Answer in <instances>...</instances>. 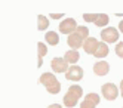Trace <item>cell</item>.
I'll list each match as a JSON object with an SVG mask.
<instances>
[{"mask_svg": "<svg viewBox=\"0 0 123 108\" xmlns=\"http://www.w3.org/2000/svg\"><path fill=\"white\" fill-rule=\"evenodd\" d=\"M85 99H87V101L93 102L95 105H98V104H99V96H98V93H87Z\"/></svg>", "mask_w": 123, "mask_h": 108, "instance_id": "18", "label": "cell"}, {"mask_svg": "<svg viewBox=\"0 0 123 108\" xmlns=\"http://www.w3.org/2000/svg\"><path fill=\"white\" fill-rule=\"evenodd\" d=\"M48 27H49L48 18L43 16V15H39V16H37V28H39L40 31H43V30H46Z\"/></svg>", "mask_w": 123, "mask_h": 108, "instance_id": "14", "label": "cell"}, {"mask_svg": "<svg viewBox=\"0 0 123 108\" xmlns=\"http://www.w3.org/2000/svg\"><path fill=\"white\" fill-rule=\"evenodd\" d=\"M48 108H62L61 105H58V104H52V105H49Z\"/></svg>", "mask_w": 123, "mask_h": 108, "instance_id": "22", "label": "cell"}, {"mask_svg": "<svg viewBox=\"0 0 123 108\" xmlns=\"http://www.w3.org/2000/svg\"><path fill=\"white\" fill-rule=\"evenodd\" d=\"M102 95L107 101H114L116 98L119 96V90H117V86L114 83H105L102 84Z\"/></svg>", "mask_w": 123, "mask_h": 108, "instance_id": "3", "label": "cell"}, {"mask_svg": "<svg viewBox=\"0 0 123 108\" xmlns=\"http://www.w3.org/2000/svg\"><path fill=\"white\" fill-rule=\"evenodd\" d=\"M37 53H39V67H40L42 65V58L48 53V48L45 46V43H42V42L37 43Z\"/></svg>", "mask_w": 123, "mask_h": 108, "instance_id": "15", "label": "cell"}, {"mask_svg": "<svg viewBox=\"0 0 123 108\" xmlns=\"http://www.w3.org/2000/svg\"><path fill=\"white\" fill-rule=\"evenodd\" d=\"M52 18H61V15L59 13H54V15H52Z\"/></svg>", "mask_w": 123, "mask_h": 108, "instance_id": "24", "label": "cell"}, {"mask_svg": "<svg viewBox=\"0 0 123 108\" xmlns=\"http://www.w3.org/2000/svg\"><path fill=\"white\" fill-rule=\"evenodd\" d=\"M120 90H122V93H123V80L120 82Z\"/></svg>", "mask_w": 123, "mask_h": 108, "instance_id": "25", "label": "cell"}, {"mask_svg": "<svg viewBox=\"0 0 123 108\" xmlns=\"http://www.w3.org/2000/svg\"><path fill=\"white\" fill-rule=\"evenodd\" d=\"M108 22V15H105V13H99L98 16H96V19H95V25L96 27H104V25H107Z\"/></svg>", "mask_w": 123, "mask_h": 108, "instance_id": "16", "label": "cell"}, {"mask_svg": "<svg viewBox=\"0 0 123 108\" xmlns=\"http://www.w3.org/2000/svg\"><path fill=\"white\" fill-rule=\"evenodd\" d=\"M65 77H67V80H71V82H79L83 77V70L79 65H71L65 73Z\"/></svg>", "mask_w": 123, "mask_h": 108, "instance_id": "6", "label": "cell"}, {"mask_svg": "<svg viewBox=\"0 0 123 108\" xmlns=\"http://www.w3.org/2000/svg\"><path fill=\"white\" fill-rule=\"evenodd\" d=\"M39 83H42L46 87V90L49 93H52V95H56L61 90V83L56 80V77L54 74H50V73H43L40 76V78H39Z\"/></svg>", "mask_w": 123, "mask_h": 108, "instance_id": "1", "label": "cell"}, {"mask_svg": "<svg viewBox=\"0 0 123 108\" xmlns=\"http://www.w3.org/2000/svg\"><path fill=\"white\" fill-rule=\"evenodd\" d=\"M108 71H110V65L105 61H99L93 65V73L96 76H105V74H108Z\"/></svg>", "mask_w": 123, "mask_h": 108, "instance_id": "10", "label": "cell"}, {"mask_svg": "<svg viewBox=\"0 0 123 108\" xmlns=\"http://www.w3.org/2000/svg\"><path fill=\"white\" fill-rule=\"evenodd\" d=\"M107 55H108V46L102 42V43L98 44V49H96V52L93 53V56L95 58H105Z\"/></svg>", "mask_w": 123, "mask_h": 108, "instance_id": "11", "label": "cell"}, {"mask_svg": "<svg viewBox=\"0 0 123 108\" xmlns=\"http://www.w3.org/2000/svg\"><path fill=\"white\" fill-rule=\"evenodd\" d=\"M76 33L80 36L83 40H86V39H87V34H89V30H87V27H86V25H79V27H77V30H76Z\"/></svg>", "mask_w": 123, "mask_h": 108, "instance_id": "17", "label": "cell"}, {"mask_svg": "<svg viewBox=\"0 0 123 108\" xmlns=\"http://www.w3.org/2000/svg\"><path fill=\"white\" fill-rule=\"evenodd\" d=\"M45 39H46V42L50 44V46H56V44L59 43V36H58L55 31L46 33V34H45Z\"/></svg>", "mask_w": 123, "mask_h": 108, "instance_id": "12", "label": "cell"}, {"mask_svg": "<svg viewBox=\"0 0 123 108\" xmlns=\"http://www.w3.org/2000/svg\"><path fill=\"white\" fill-rule=\"evenodd\" d=\"M101 39L104 40V43H114L119 40V31L113 27H108V28H104L101 31Z\"/></svg>", "mask_w": 123, "mask_h": 108, "instance_id": "4", "label": "cell"}, {"mask_svg": "<svg viewBox=\"0 0 123 108\" xmlns=\"http://www.w3.org/2000/svg\"><path fill=\"white\" fill-rule=\"evenodd\" d=\"M65 61L67 62H70V64H76V62L79 61V59H80V55H79V52L77 50H68L67 53H65Z\"/></svg>", "mask_w": 123, "mask_h": 108, "instance_id": "13", "label": "cell"}, {"mask_svg": "<svg viewBox=\"0 0 123 108\" xmlns=\"http://www.w3.org/2000/svg\"><path fill=\"white\" fill-rule=\"evenodd\" d=\"M80 108H96V105L87 99H83V102L80 104Z\"/></svg>", "mask_w": 123, "mask_h": 108, "instance_id": "20", "label": "cell"}, {"mask_svg": "<svg viewBox=\"0 0 123 108\" xmlns=\"http://www.w3.org/2000/svg\"><path fill=\"white\" fill-rule=\"evenodd\" d=\"M77 30V24H76V19H73V18H67V19H64L62 22L59 24V31L62 34H73L74 31Z\"/></svg>", "mask_w": 123, "mask_h": 108, "instance_id": "5", "label": "cell"}, {"mask_svg": "<svg viewBox=\"0 0 123 108\" xmlns=\"http://www.w3.org/2000/svg\"><path fill=\"white\" fill-rule=\"evenodd\" d=\"M67 43H68V46L71 48V50H77L79 48H83V43H85V40L79 36L76 31L73 33V34H70L68 36V39H67Z\"/></svg>", "mask_w": 123, "mask_h": 108, "instance_id": "8", "label": "cell"}, {"mask_svg": "<svg viewBox=\"0 0 123 108\" xmlns=\"http://www.w3.org/2000/svg\"><path fill=\"white\" fill-rule=\"evenodd\" d=\"M116 53H117L119 58H123V42L117 43V46H116Z\"/></svg>", "mask_w": 123, "mask_h": 108, "instance_id": "21", "label": "cell"}, {"mask_svg": "<svg viewBox=\"0 0 123 108\" xmlns=\"http://www.w3.org/2000/svg\"><path fill=\"white\" fill-rule=\"evenodd\" d=\"M83 95V89L79 86V84H73L68 87V92L64 95V105L68 108H73L74 105H77L79 99L82 98Z\"/></svg>", "mask_w": 123, "mask_h": 108, "instance_id": "2", "label": "cell"}, {"mask_svg": "<svg viewBox=\"0 0 123 108\" xmlns=\"http://www.w3.org/2000/svg\"><path fill=\"white\" fill-rule=\"evenodd\" d=\"M50 65L55 73H67L68 71V62L65 61V58H54Z\"/></svg>", "mask_w": 123, "mask_h": 108, "instance_id": "7", "label": "cell"}, {"mask_svg": "<svg viewBox=\"0 0 123 108\" xmlns=\"http://www.w3.org/2000/svg\"><path fill=\"white\" fill-rule=\"evenodd\" d=\"M119 30L123 33V19H122V22H119Z\"/></svg>", "mask_w": 123, "mask_h": 108, "instance_id": "23", "label": "cell"}, {"mask_svg": "<svg viewBox=\"0 0 123 108\" xmlns=\"http://www.w3.org/2000/svg\"><path fill=\"white\" fill-rule=\"evenodd\" d=\"M122 98H123V93H122Z\"/></svg>", "mask_w": 123, "mask_h": 108, "instance_id": "26", "label": "cell"}, {"mask_svg": "<svg viewBox=\"0 0 123 108\" xmlns=\"http://www.w3.org/2000/svg\"><path fill=\"white\" fill-rule=\"evenodd\" d=\"M98 40H96L95 37H87L83 43V49L86 53H91V55H93V53L96 52V49H98Z\"/></svg>", "mask_w": 123, "mask_h": 108, "instance_id": "9", "label": "cell"}, {"mask_svg": "<svg viewBox=\"0 0 123 108\" xmlns=\"http://www.w3.org/2000/svg\"><path fill=\"white\" fill-rule=\"evenodd\" d=\"M96 13H85L83 15V19L86 21V22H95V19H96Z\"/></svg>", "mask_w": 123, "mask_h": 108, "instance_id": "19", "label": "cell"}]
</instances>
